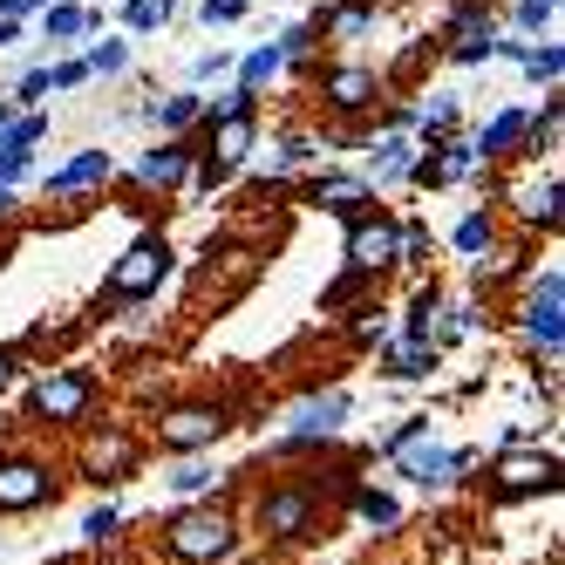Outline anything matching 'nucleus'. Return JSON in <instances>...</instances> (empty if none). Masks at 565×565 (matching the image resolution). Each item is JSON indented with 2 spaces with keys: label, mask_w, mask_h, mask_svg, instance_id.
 <instances>
[{
  "label": "nucleus",
  "mask_w": 565,
  "mask_h": 565,
  "mask_svg": "<svg viewBox=\"0 0 565 565\" xmlns=\"http://www.w3.org/2000/svg\"><path fill=\"white\" fill-rule=\"evenodd\" d=\"M238 109H259V96L253 89H218V96H205V116H198V124H212V116H238Z\"/></svg>",
  "instance_id": "58836bf2"
},
{
  "label": "nucleus",
  "mask_w": 565,
  "mask_h": 565,
  "mask_svg": "<svg viewBox=\"0 0 565 565\" xmlns=\"http://www.w3.org/2000/svg\"><path fill=\"white\" fill-rule=\"evenodd\" d=\"M457 124H463L457 89H429V96L416 103V150H423V143H436V137H450Z\"/></svg>",
  "instance_id": "5701e85b"
},
{
  "label": "nucleus",
  "mask_w": 565,
  "mask_h": 565,
  "mask_svg": "<svg viewBox=\"0 0 565 565\" xmlns=\"http://www.w3.org/2000/svg\"><path fill=\"white\" fill-rule=\"evenodd\" d=\"M253 0H198V21L205 28H232V21H246Z\"/></svg>",
  "instance_id": "ea45409f"
},
{
  "label": "nucleus",
  "mask_w": 565,
  "mask_h": 565,
  "mask_svg": "<svg viewBox=\"0 0 565 565\" xmlns=\"http://www.w3.org/2000/svg\"><path fill=\"white\" fill-rule=\"evenodd\" d=\"M253 518H259V532L266 539H313L320 532V491L313 483H273V491H259V504H253Z\"/></svg>",
  "instance_id": "39448f33"
},
{
  "label": "nucleus",
  "mask_w": 565,
  "mask_h": 565,
  "mask_svg": "<svg viewBox=\"0 0 565 565\" xmlns=\"http://www.w3.org/2000/svg\"><path fill=\"white\" fill-rule=\"evenodd\" d=\"M49 96H55V89H49V68H21V75H14V96H8V103H14V109H42Z\"/></svg>",
  "instance_id": "c9c22d12"
},
{
  "label": "nucleus",
  "mask_w": 565,
  "mask_h": 565,
  "mask_svg": "<svg viewBox=\"0 0 565 565\" xmlns=\"http://www.w3.org/2000/svg\"><path fill=\"white\" fill-rule=\"evenodd\" d=\"M348 266H354L361 279L388 273V266H395V218H382V212L348 218Z\"/></svg>",
  "instance_id": "9b49d317"
},
{
  "label": "nucleus",
  "mask_w": 565,
  "mask_h": 565,
  "mask_svg": "<svg viewBox=\"0 0 565 565\" xmlns=\"http://www.w3.org/2000/svg\"><path fill=\"white\" fill-rule=\"evenodd\" d=\"M279 49H287V68H300L313 49H320V21L313 14H300V21H287L279 28Z\"/></svg>",
  "instance_id": "72a5a7b5"
},
{
  "label": "nucleus",
  "mask_w": 565,
  "mask_h": 565,
  "mask_svg": "<svg viewBox=\"0 0 565 565\" xmlns=\"http://www.w3.org/2000/svg\"><path fill=\"white\" fill-rule=\"evenodd\" d=\"M225 477H232V470H218L205 450H191V457H178V463H171V477H164V483H171V498H212V491H225Z\"/></svg>",
  "instance_id": "4be33fe9"
},
{
  "label": "nucleus",
  "mask_w": 565,
  "mask_h": 565,
  "mask_svg": "<svg viewBox=\"0 0 565 565\" xmlns=\"http://www.w3.org/2000/svg\"><path fill=\"white\" fill-rule=\"evenodd\" d=\"M518 328L545 361H558V348H565V273L558 266H545L532 279V294H524V307H518Z\"/></svg>",
  "instance_id": "20e7f679"
},
{
  "label": "nucleus",
  "mask_w": 565,
  "mask_h": 565,
  "mask_svg": "<svg viewBox=\"0 0 565 565\" xmlns=\"http://www.w3.org/2000/svg\"><path fill=\"white\" fill-rule=\"evenodd\" d=\"M83 83H96V75H89V62H83V55H62V62L49 68V89H55V96H75V89H83Z\"/></svg>",
  "instance_id": "e433bc0d"
},
{
  "label": "nucleus",
  "mask_w": 565,
  "mask_h": 565,
  "mask_svg": "<svg viewBox=\"0 0 565 565\" xmlns=\"http://www.w3.org/2000/svg\"><path fill=\"white\" fill-rule=\"evenodd\" d=\"M320 103H328L334 116H369V109H382L388 96H382V75H375L369 62H341V68L320 75Z\"/></svg>",
  "instance_id": "9d476101"
},
{
  "label": "nucleus",
  "mask_w": 565,
  "mask_h": 565,
  "mask_svg": "<svg viewBox=\"0 0 565 565\" xmlns=\"http://www.w3.org/2000/svg\"><path fill=\"white\" fill-rule=\"evenodd\" d=\"M49 8V0H0V14H8V21H28V14H42Z\"/></svg>",
  "instance_id": "79ce46f5"
},
{
  "label": "nucleus",
  "mask_w": 565,
  "mask_h": 565,
  "mask_svg": "<svg viewBox=\"0 0 565 565\" xmlns=\"http://www.w3.org/2000/svg\"><path fill=\"white\" fill-rule=\"evenodd\" d=\"M524 124H532V109H524V103L491 109V116H483V124L470 130L477 157H483V164H504V157H518V150H524Z\"/></svg>",
  "instance_id": "f3484780"
},
{
  "label": "nucleus",
  "mask_w": 565,
  "mask_h": 565,
  "mask_svg": "<svg viewBox=\"0 0 565 565\" xmlns=\"http://www.w3.org/2000/svg\"><path fill=\"white\" fill-rule=\"evenodd\" d=\"M8 124H14V103H8V96H0V130H8Z\"/></svg>",
  "instance_id": "a18cd8bd"
},
{
  "label": "nucleus",
  "mask_w": 565,
  "mask_h": 565,
  "mask_svg": "<svg viewBox=\"0 0 565 565\" xmlns=\"http://www.w3.org/2000/svg\"><path fill=\"white\" fill-rule=\"evenodd\" d=\"M109 178H116V157H109L103 143H89V150H75L62 171H49V198H62V205H68V198H89V191H103Z\"/></svg>",
  "instance_id": "dca6fc26"
},
{
  "label": "nucleus",
  "mask_w": 565,
  "mask_h": 565,
  "mask_svg": "<svg viewBox=\"0 0 565 565\" xmlns=\"http://www.w3.org/2000/svg\"><path fill=\"white\" fill-rule=\"evenodd\" d=\"M171 273H178L171 238H164V232H143V238H130V253L109 266L103 300H109V307H143V300H157V287H164Z\"/></svg>",
  "instance_id": "f03ea898"
},
{
  "label": "nucleus",
  "mask_w": 565,
  "mask_h": 565,
  "mask_svg": "<svg viewBox=\"0 0 565 565\" xmlns=\"http://www.w3.org/2000/svg\"><path fill=\"white\" fill-rule=\"evenodd\" d=\"M42 504H55V470L42 457L8 450V457H0V518H28Z\"/></svg>",
  "instance_id": "6e6552de"
},
{
  "label": "nucleus",
  "mask_w": 565,
  "mask_h": 565,
  "mask_svg": "<svg viewBox=\"0 0 565 565\" xmlns=\"http://www.w3.org/2000/svg\"><path fill=\"white\" fill-rule=\"evenodd\" d=\"M225 409L218 402H178V409L157 416V443H164L171 457H191V450H212V443L225 436Z\"/></svg>",
  "instance_id": "1a4fd4ad"
},
{
  "label": "nucleus",
  "mask_w": 565,
  "mask_h": 565,
  "mask_svg": "<svg viewBox=\"0 0 565 565\" xmlns=\"http://www.w3.org/2000/svg\"><path fill=\"white\" fill-rule=\"evenodd\" d=\"M178 21V0H124V28L130 34H164Z\"/></svg>",
  "instance_id": "c756f323"
},
{
  "label": "nucleus",
  "mask_w": 565,
  "mask_h": 565,
  "mask_svg": "<svg viewBox=\"0 0 565 565\" xmlns=\"http://www.w3.org/2000/svg\"><path fill=\"white\" fill-rule=\"evenodd\" d=\"M83 62H89V75L116 83V75H130V62H137V55H130L124 34H103V42H89V55H83Z\"/></svg>",
  "instance_id": "cd10ccee"
},
{
  "label": "nucleus",
  "mask_w": 565,
  "mask_h": 565,
  "mask_svg": "<svg viewBox=\"0 0 565 565\" xmlns=\"http://www.w3.org/2000/svg\"><path fill=\"white\" fill-rule=\"evenodd\" d=\"M361 150H369V171H361V178H369L375 191L409 184V171H416V137H409V130H375Z\"/></svg>",
  "instance_id": "ddd939ff"
},
{
  "label": "nucleus",
  "mask_w": 565,
  "mask_h": 565,
  "mask_svg": "<svg viewBox=\"0 0 565 565\" xmlns=\"http://www.w3.org/2000/svg\"><path fill=\"white\" fill-rule=\"evenodd\" d=\"M354 341H361V348H382V341H388V320H382V307H369V313L354 320Z\"/></svg>",
  "instance_id": "a19ab883"
},
{
  "label": "nucleus",
  "mask_w": 565,
  "mask_h": 565,
  "mask_svg": "<svg viewBox=\"0 0 565 565\" xmlns=\"http://www.w3.org/2000/svg\"><path fill=\"white\" fill-rule=\"evenodd\" d=\"M89 409H96V375H89V369H49L42 382L28 388V416L49 423V429L89 423Z\"/></svg>",
  "instance_id": "7ed1b4c3"
},
{
  "label": "nucleus",
  "mask_w": 565,
  "mask_h": 565,
  "mask_svg": "<svg viewBox=\"0 0 565 565\" xmlns=\"http://www.w3.org/2000/svg\"><path fill=\"white\" fill-rule=\"evenodd\" d=\"M191 143L184 137H164V143H150L137 164H130V178L143 184V191H184V178H191Z\"/></svg>",
  "instance_id": "2eb2a0df"
},
{
  "label": "nucleus",
  "mask_w": 565,
  "mask_h": 565,
  "mask_svg": "<svg viewBox=\"0 0 565 565\" xmlns=\"http://www.w3.org/2000/svg\"><path fill=\"white\" fill-rule=\"evenodd\" d=\"M518 68H524V83H532V89H545V96H552V89H558V75H565V49L552 42V34H539V42L524 49V62H518Z\"/></svg>",
  "instance_id": "a878e982"
},
{
  "label": "nucleus",
  "mask_w": 565,
  "mask_h": 565,
  "mask_svg": "<svg viewBox=\"0 0 565 565\" xmlns=\"http://www.w3.org/2000/svg\"><path fill=\"white\" fill-rule=\"evenodd\" d=\"M450 246H457L463 259H477L483 246H498V218H491V212H463L457 232H450Z\"/></svg>",
  "instance_id": "7c9ffc66"
},
{
  "label": "nucleus",
  "mask_w": 565,
  "mask_h": 565,
  "mask_svg": "<svg viewBox=\"0 0 565 565\" xmlns=\"http://www.w3.org/2000/svg\"><path fill=\"white\" fill-rule=\"evenodd\" d=\"M103 14L96 8H75V0H49L42 8V42L49 49H68V42H83V34H96Z\"/></svg>",
  "instance_id": "aec40b11"
},
{
  "label": "nucleus",
  "mask_w": 565,
  "mask_h": 565,
  "mask_svg": "<svg viewBox=\"0 0 565 565\" xmlns=\"http://www.w3.org/2000/svg\"><path fill=\"white\" fill-rule=\"evenodd\" d=\"M83 477H89V483H124V477H137V436H130V429L89 436V443H83Z\"/></svg>",
  "instance_id": "4468645a"
},
{
  "label": "nucleus",
  "mask_w": 565,
  "mask_h": 565,
  "mask_svg": "<svg viewBox=\"0 0 565 565\" xmlns=\"http://www.w3.org/2000/svg\"><path fill=\"white\" fill-rule=\"evenodd\" d=\"M429 369H436V348H429V341H395V348L382 354V375H388V382H423Z\"/></svg>",
  "instance_id": "bb28decb"
},
{
  "label": "nucleus",
  "mask_w": 565,
  "mask_h": 565,
  "mask_svg": "<svg viewBox=\"0 0 565 565\" xmlns=\"http://www.w3.org/2000/svg\"><path fill=\"white\" fill-rule=\"evenodd\" d=\"M137 116H143V124H157L164 137H184L198 116H205V96H198V89H164V96H150Z\"/></svg>",
  "instance_id": "6ab92c4d"
},
{
  "label": "nucleus",
  "mask_w": 565,
  "mask_h": 565,
  "mask_svg": "<svg viewBox=\"0 0 565 565\" xmlns=\"http://www.w3.org/2000/svg\"><path fill=\"white\" fill-rule=\"evenodd\" d=\"M436 320H443V287L429 279V287L409 294V320H402V328H409V341H429V334H436Z\"/></svg>",
  "instance_id": "c85d7f7f"
},
{
  "label": "nucleus",
  "mask_w": 565,
  "mask_h": 565,
  "mask_svg": "<svg viewBox=\"0 0 565 565\" xmlns=\"http://www.w3.org/2000/svg\"><path fill=\"white\" fill-rule=\"evenodd\" d=\"M354 518H361V524H375V532H395V524H402V504H395L388 491H369V483H354Z\"/></svg>",
  "instance_id": "2f4dec72"
},
{
  "label": "nucleus",
  "mask_w": 565,
  "mask_h": 565,
  "mask_svg": "<svg viewBox=\"0 0 565 565\" xmlns=\"http://www.w3.org/2000/svg\"><path fill=\"white\" fill-rule=\"evenodd\" d=\"M8 382H14V354H8V348H0V388H8Z\"/></svg>",
  "instance_id": "c03bdc74"
},
{
  "label": "nucleus",
  "mask_w": 565,
  "mask_h": 565,
  "mask_svg": "<svg viewBox=\"0 0 565 565\" xmlns=\"http://www.w3.org/2000/svg\"><path fill=\"white\" fill-rule=\"evenodd\" d=\"M307 205L328 212V218H361V212H375V184L361 171H320L307 184Z\"/></svg>",
  "instance_id": "f8f14e48"
},
{
  "label": "nucleus",
  "mask_w": 565,
  "mask_h": 565,
  "mask_svg": "<svg viewBox=\"0 0 565 565\" xmlns=\"http://www.w3.org/2000/svg\"><path fill=\"white\" fill-rule=\"evenodd\" d=\"M313 21H320V42H361L382 21V0H341V8L313 14Z\"/></svg>",
  "instance_id": "412c9836"
},
{
  "label": "nucleus",
  "mask_w": 565,
  "mask_h": 565,
  "mask_svg": "<svg viewBox=\"0 0 565 565\" xmlns=\"http://www.w3.org/2000/svg\"><path fill=\"white\" fill-rule=\"evenodd\" d=\"M552 21H558V0H511V34H552Z\"/></svg>",
  "instance_id": "473e14b6"
},
{
  "label": "nucleus",
  "mask_w": 565,
  "mask_h": 565,
  "mask_svg": "<svg viewBox=\"0 0 565 565\" xmlns=\"http://www.w3.org/2000/svg\"><path fill=\"white\" fill-rule=\"evenodd\" d=\"M232 75H238V89H266V83H279V75H287V49H279V42H259V49H246V55H238L232 62Z\"/></svg>",
  "instance_id": "393cba45"
},
{
  "label": "nucleus",
  "mask_w": 565,
  "mask_h": 565,
  "mask_svg": "<svg viewBox=\"0 0 565 565\" xmlns=\"http://www.w3.org/2000/svg\"><path fill=\"white\" fill-rule=\"evenodd\" d=\"M253 150H259V109L212 116V143H205V157H218L225 171H238V164H253Z\"/></svg>",
  "instance_id": "a211bd4d"
},
{
  "label": "nucleus",
  "mask_w": 565,
  "mask_h": 565,
  "mask_svg": "<svg viewBox=\"0 0 565 565\" xmlns=\"http://www.w3.org/2000/svg\"><path fill=\"white\" fill-rule=\"evenodd\" d=\"M164 552H171L178 565H225V558L238 552V524H232V511L212 504V498H184V511L164 518Z\"/></svg>",
  "instance_id": "f257e3e1"
},
{
  "label": "nucleus",
  "mask_w": 565,
  "mask_h": 565,
  "mask_svg": "<svg viewBox=\"0 0 565 565\" xmlns=\"http://www.w3.org/2000/svg\"><path fill=\"white\" fill-rule=\"evenodd\" d=\"M348 416H354L348 388L307 395V402H294V409H287V429H279V443H273V450H279V457H294V450H313V443L341 436V423H348Z\"/></svg>",
  "instance_id": "423d86ee"
},
{
  "label": "nucleus",
  "mask_w": 565,
  "mask_h": 565,
  "mask_svg": "<svg viewBox=\"0 0 565 565\" xmlns=\"http://www.w3.org/2000/svg\"><path fill=\"white\" fill-rule=\"evenodd\" d=\"M491 483H498V498L558 491V457H552V450H532V443H504L498 463H491Z\"/></svg>",
  "instance_id": "0eeeda50"
},
{
  "label": "nucleus",
  "mask_w": 565,
  "mask_h": 565,
  "mask_svg": "<svg viewBox=\"0 0 565 565\" xmlns=\"http://www.w3.org/2000/svg\"><path fill=\"white\" fill-rule=\"evenodd\" d=\"M21 212V184H0V218H14Z\"/></svg>",
  "instance_id": "37998d69"
},
{
  "label": "nucleus",
  "mask_w": 565,
  "mask_h": 565,
  "mask_svg": "<svg viewBox=\"0 0 565 565\" xmlns=\"http://www.w3.org/2000/svg\"><path fill=\"white\" fill-rule=\"evenodd\" d=\"M518 218H524V225H539V232H552V225H558V171L524 178V184H518Z\"/></svg>",
  "instance_id": "b1692460"
},
{
  "label": "nucleus",
  "mask_w": 565,
  "mask_h": 565,
  "mask_svg": "<svg viewBox=\"0 0 565 565\" xmlns=\"http://www.w3.org/2000/svg\"><path fill=\"white\" fill-rule=\"evenodd\" d=\"M124 539V511L116 504H96L89 518H83V545H116Z\"/></svg>",
  "instance_id": "f704fd0d"
},
{
  "label": "nucleus",
  "mask_w": 565,
  "mask_h": 565,
  "mask_svg": "<svg viewBox=\"0 0 565 565\" xmlns=\"http://www.w3.org/2000/svg\"><path fill=\"white\" fill-rule=\"evenodd\" d=\"M232 62H238V49H198L191 55V83H218V75H232Z\"/></svg>",
  "instance_id": "4c0bfd02"
}]
</instances>
